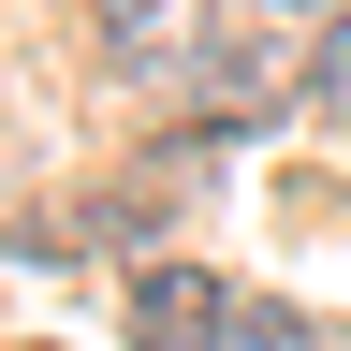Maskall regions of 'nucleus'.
<instances>
[{
    "instance_id": "1",
    "label": "nucleus",
    "mask_w": 351,
    "mask_h": 351,
    "mask_svg": "<svg viewBox=\"0 0 351 351\" xmlns=\"http://www.w3.org/2000/svg\"><path fill=\"white\" fill-rule=\"evenodd\" d=\"M219 337H234L219 278H191V263H147L132 278V351H219Z\"/></svg>"
},
{
    "instance_id": "2",
    "label": "nucleus",
    "mask_w": 351,
    "mask_h": 351,
    "mask_svg": "<svg viewBox=\"0 0 351 351\" xmlns=\"http://www.w3.org/2000/svg\"><path fill=\"white\" fill-rule=\"evenodd\" d=\"M103 29H117V59H161V44L191 29V0H103Z\"/></svg>"
},
{
    "instance_id": "3",
    "label": "nucleus",
    "mask_w": 351,
    "mask_h": 351,
    "mask_svg": "<svg viewBox=\"0 0 351 351\" xmlns=\"http://www.w3.org/2000/svg\"><path fill=\"white\" fill-rule=\"evenodd\" d=\"M307 103H322V117H337V132H351V15H337V29H322V59H307Z\"/></svg>"
},
{
    "instance_id": "4",
    "label": "nucleus",
    "mask_w": 351,
    "mask_h": 351,
    "mask_svg": "<svg viewBox=\"0 0 351 351\" xmlns=\"http://www.w3.org/2000/svg\"><path fill=\"white\" fill-rule=\"evenodd\" d=\"M219 15H249V29H278V44H293V29H337V0H219Z\"/></svg>"
},
{
    "instance_id": "5",
    "label": "nucleus",
    "mask_w": 351,
    "mask_h": 351,
    "mask_svg": "<svg viewBox=\"0 0 351 351\" xmlns=\"http://www.w3.org/2000/svg\"><path fill=\"white\" fill-rule=\"evenodd\" d=\"M219 351H307V337L278 322V307H234V337H219Z\"/></svg>"
},
{
    "instance_id": "6",
    "label": "nucleus",
    "mask_w": 351,
    "mask_h": 351,
    "mask_svg": "<svg viewBox=\"0 0 351 351\" xmlns=\"http://www.w3.org/2000/svg\"><path fill=\"white\" fill-rule=\"evenodd\" d=\"M44 351H59V337H44Z\"/></svg>"
}]
</instances>
